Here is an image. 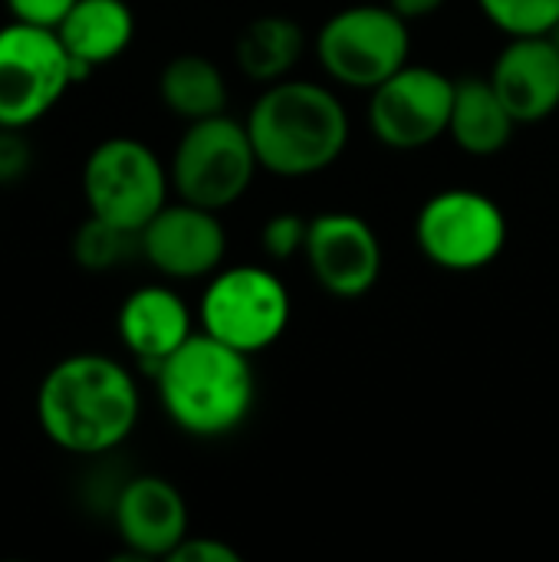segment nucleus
I'll list each match as a JSON object with an SVG mask.
<instances>
[{"instance_id": "nucleus-19", "label": "nucleus", "mask_w": 559, "mask_h": 562, "mask_svg": "<svg viewBox=\"0 0 559 562\" xmlns=\"http://www.w3.org/2000/svg\"><path fill=\"white\" fill-rule=\"evenodd\" d=\"M303 53V30L287 16H260L237 36V66L254 82H280Z\"/></svg>"}, {"instance_id": "nucleus-26", "label": "nucleus", "mask_w": 559, "mask_h": 562, "mask_svg": "<svg viewBox=\"0 0 559 562\" xmlns=\"http://www.w3.org/2000/svg\"><path fill=\"white\" fill-rule=\"evenodd\" d=\"M389 7L412 23V20H422V16L438 13L445 7V0H389Z\"/></svg>"}, {"instance_id": "nucleus-23", "label": "nucleus", "mask_w": 559, "mask_h": 562, "mask_svg": "<svg viewBox=\"0 0 559 562\" xmlns=\"http://www.w3.org/2000/svg\"><path fill=\"white\" fill-rule=\"evenodd\" d=\"M33 165V151L23 138V128H0V184L20 181Z\"/></svg>"}, {"instance_id": "nucleus-9", "label": "nucleus", "mask_w": 559, "mask_h": 562, "mask_svg": "<svg viewBox=\"0 0 559 562\" xmlns=\"http://www.w3.org/2000/svg\"><path fill=\"white\" fill-rule=\"evenodd\" d=\"M290 323L287 286L257 263L217 270L201 296V326L214 339L254 356L273 346Z\"/></svg>"}, {"instance_id": "nucleus-20", "label": "nucleus", "mask_w": 559, "mask_h": 562, "mask_svg": "<svg viewBox=\"0 0 559 562\" xmlns=\"http://www.w3.org/2000/svg\"><path fill=\"white\" fill-rule=\"evenodd\" d=\"M132 254H142L138 234L115 227L96 214H89V221H82L79 231L72 234V257L89 273H109L119 263H125Z\"/></svg>"}, {"instance_id": "nucleus-4", "label": "nucleus", "mask_w": 559, "mask_h": 562, "mask_svg": "<svg viewBox=\"0 0 559 562\" xmlns=\"http://www.w3.org/2000/svg\"><path fill=\"white\" fill-rule=\"evenodd\" d=\"M257 168L260 158L247 125L221 112L188 122L168 171L181 201L224 211L247 194Z\"/></svg>"}, {"instance_id": "nucleus-8", "label": "nucleus", "mask_w": 559, "mask_h": 562, "mask_svg": "<svg viewBox=\"0 0 559 562\" xmlns=\"http://www.w3.org/2000/svg\"><path fill=\"white\" fill-rule=\"evenodd\" d=\"M415 240L418 250L441 270H484L507 247V217L488 194L471 188H448L422 204Z\"/></svg>"}, {"instance_id": "nucleus-13", "label": "nucleus", "mask_w": 559, "mask_h": 562, "mask_svg": "<svg viewBox=\"0 0 559 562\" xmlns=\"http://www.w3.org/2000/svg\"><path fill=\"white\" fill-rule=\"evenodd\" d=\"M112 524L128 557L168 560L175 547L188 537V504L171 481L142 474L119 487L112 504Z\"/></svg>"}, {"instance_id": "nucleus-11", "label": "nucleus", "mask_w": 559, "mask_h": 562, "mask_svg": "<svg viewBox=\"0 0 559 562\" xmlns=\"http://www.w3.org/2000/svg\"><path fill=\"white\" fill-rule=\"evenodd\" d=\"M313 280L343 300L362 296L382 273V244L372 224L349 211H326L310 217L306 250Z\"/></svg>"}, {"instance_id": "nucleus-5", "label": "nucleus", "mask_w": 559, "mask_h": 562, "mask_svg": "<svg viewBox=\"0 0 559 562\" xmlns=\"http://www.w3.org/2000/svg\"><path fill=\"white\" fill-rule=\"evenodd\" d=\"M171 171L158 155L128 135L99 142L82 165V198L89 214L142 234V227L168 204Z\"/></svg>"}, {"instance_id": "nucleus-7", "label": "nucleus", "mask_w": 559, "mask_h": 562, "mask_svg": "<svg viewBox=\"0 0 559 562\" xmlns=\"http://www.w3.org/2000/svg\"><path fill=\"white\" fill-rule=\"evenodd\" d=\"M323 69L353 89H376L409 66V20L389 3H356L333 13L316 40Z\"/></svg>"}, {"instance_id": "nucleus-18", "label": "nucleus", "mask_w": 559, "mask_h": 562, "mask_svg": "<svg viewBox=\"0 0 559 562\" xmlns=\"http://www.w3.org/2000/svg\"><path fill=\"white\" fill-rule=\"evenodd\" d=\"M158 95L185 122L211 119L227 109V82L221 69L198 53L175 56L158 79Z\"/></svg>"}, {"instance_id": "nucleus-24", "label": "nucleus", "mask_w": 559, "mask_h": 562, "mask_svg": "<svg viewBox=\"0 0 559 562\" xmlns=\"http://www.w3.org/2000/svg\"><path fill=\"white\" fill-rule=\"evenodd\" d=\"M3 3H7V10H10L13 20L56 30L63 23V16L72 10L76 0H3Z\"/></svg>"}, {"instance_id": "nucleus-2", "label": "nucleus", "mask_w": 559, "mask_h": 562, "mask_svg": "<svg viewBox=\"0 0 559 562\" xmlns=\"http://www.w3.org/2000/svg\"><path fill=\"white\" fill-rule=\"evenodd\" d=\"M260 168L280 178L326 171L349 142V115L339 95L310 79L270 82L244 119Z\"/></svg>"}, {"instance_id": "nucleus-15", "label": "nucleus", "mask_w": 559, "mask_h": 562, "mask_svg": "<svg viewBox=\"0 0 559 562\" xmlns=\"http://www.w3.org/2000/svg\"><path fill=\"white\" fill-rule=\"evenodd\" d=\"M191 336H194L191 310L171 286H161V283L138 286L125 296L119 310L122 346L152 372Z\"/></svg>"}, {"instance_id": "nucleus-21", "label": "nucleus", "mask_w": 559, "mask_h": 562, "mask_svg": "<svg viewBox=\"0 0 559 562\" xmlns=\"http://www.w3.org/2000/svg\"><path fill=\"white\" fill-rule=\"evenodd\" d=\"M484 16L507 36H540L559 20V0H478Z\"/></svg>"}, {"instance_id": "nucleus-12", "label": "nucleus", "mask_w": 559, "mask_h": 562, "mask_svg": "<svg viewBox=\"0 0 559 562\" xmlns=\"http://www.w3.org/2000/svg\"><path fill=\"white\" fill-rule=\"evenodd\" d=\"M142 257L168 280H201L221 270L227 234L217 211L178 201L165 204L138 234Z\"/></svg>"}, {"instance_id": "nucleus-1", "label": "nucleus", "mask_w": 559, "mask_h": 562, "mask_svg": "<svg viewBox=\"0 0 559 562\" xmlns=\"http://www.w3.org/2000/svg\"><path fill=\"white\" fill-rule=\"evenodd\" d=\"M142 398L128 369L99 352L59 359L40 382L36 422L66 454L99 458L115 451L138 425Z\"/></svg>"}, {"instance_id": "nucleus-27", "label": "nucleus", "mask_w": 559, "mask_h": 562, "mask_svg": "<svg viewBox=\"0 0 559 562\" xmlns=\"http://www.w3.org/2000/svg\"><path fill=\"white\" fill-rule=\"evenodd\" d=\"M547 36H550V40H554V43H557V46H559V20H557V23H554V30H550Z\"/></svg>"}, {"instance_id": "nucleus-10", "label": "nucleus", "mask_w": 559, "mask_h": 562, "mask_svg": "<svg viewBox=\"0 0 559 562\" xmlns=\"http://www.w3.org/2000/svg\"><path fill=\"white\" fill-rule=\"evenodd\" d=\"M455 89L458 82L432 66H402L372 89L369 125L376 138L395 151H418L438 142L451 125Z\"/></svg>"}, {"instance_id": "nucleus-3", "label": "nucleus", "mask_w": 559, "mask_h": 562, "mask_svg": "<svg viewBox=\"0 0 559 562\" xmlns=\"http://www.w3.org/2000/svg\"><path fill=\"white\" fill-rule=\"evenodd\" d=\"M155 385L165 415L191 438H224L237 431L257 395L250 356L194 333L158 369Z\"/></svg>"}, {"instance_id": "nucleus-25", "label": "nucleus", "mask_w": 559, "mask_h": 562, "mask_svg": "<svg viewBox=\"0 0 559 562\" xmlns=\"http://www.w3.org/2000/svg\"><path fill=\"white\" fill-rule=\"evenodd\" d=\"M171 562H241V553L231 550L227 543L221 540H211V537H185L175 553L168 557Z\"/></svg>"}, {"instance_id": "nucleus-16", "label": "nucleus", "mask_w": 559, "mask_h": 562, "mask_svg": "<svg viewBox=\"0 0 559 562\" xmlns=\"http://www.w3.org/2000/svg\"><path fill=\"white\" fill-rule=\"evenodd\" d=\"M56 33L72 59L96 69L128 49L135 36V16L125 0H76Z\"/></svg>"}, {"instance_id": "nucleus-6", "label": "nucleus", "mask_w": 559, "mask_h": 562, "mask_svg": "<svg viewBox=\"0 0 559 562\" xmlns=\"http://www.w3.org/2000/svg\"><path fill=\"white\" fill-rule=\"evenodd\" d=\"M72 86V59L49 26H0V128H30Z\"/></svg>"}, {"instance_id": "nucleus-22", "label": "nucleus", "mask_w": 559, "mask_h": 562, "mask_svg": "<svg viewBox=\"0 0 559 562\" xmlns=\"http://www.w3.org/2000/svg\"><path fill=\"white\" fill-rule=\"evenodd\" d=\"M306 234H310V221L300 214H277L264 224L260 231V244L267 250V257L273 260H290L297 254L306 250Z\"/></svg>"}, {"instance_id": "nucleus-17", "label": "nucleus", "mask_w": 559, "mask_h": 562, "mask_svg": "<svg viewBox=\"0 0 559 562\" xmlns=\"http://www.w3.org/2000/svg\"><path fill=\"white\" fill-rule=\"evenodd\" d=\"M517 128V119L491 86V79H465L455 89L451 105V125L448 135L455 145L468 155L488 158L507 148L511 135Z\"/></svg>"}, {"instance_id": "nucleus-14", "label": "nucleus", "mask_w": 559, "mask_h": 562, "mask_svg": "<svg viewBox=\"0 0 559 562\" xmlns=\"http://www.w3.org/2000/svg\"><path fill=\"white\" fill-rule=\"evenodd\" d=\"M488 79L517 125L544 122L559 109V46L547 33L511 36Z\"/></svg>"}]
</instances>
